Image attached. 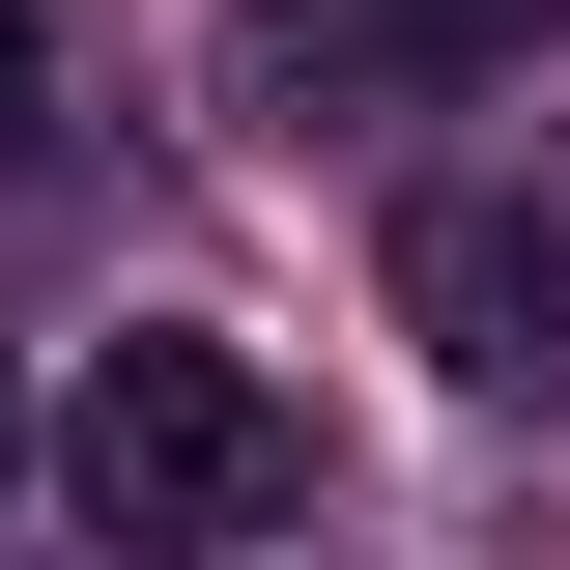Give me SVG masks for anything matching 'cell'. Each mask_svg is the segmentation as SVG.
I'll list each match as a JSON object with an SVG mask.
<instances>
[{
	"label": "cell",
	"instance_id": "obj_5",
	"mask_svg": "<svg viewBox=\"0 0 570 570\" xmlns=\"http://www.w3.org/2000/svg\"><path fill=\"white\" fill-rule=\"evenodd\" d=\"M0 485H29V400H0Z\"/></svg>",
	"mask_w": 570,
	"mask_h": 570
},
{
	"label": "cell",
	"instance_id": "obj_3",
	"mask_svg": "<svg viewBox=\"0 0 570 570\" xmlns=\"http://www.w3.org/2000/svg\"><path fill=\"white\" fill-rule=\"evenodd\" d=\"M570 0H257V86H343V58H513Z\"/></svg>",
	"mask_w": 570,
	"mask_h": 570
},
{
	"label": "cell",
	"instance_id": "obj_2",
	"mask_svg": "<svg viewBox=\"0 0 570 570\" xmlns=\"http://www.w3.org/2000/svg\"><path fill=\"white\" fill-rule=\"evenodd\" d=\"M400 343L456 400H570V200H400Z\"/></svg>",
	"mask_w": 570,
	"mask_h": 570
},
{
	"label": "cell",
	"instance_id": "obj_1",
	"mask_svg": "<svg viewBox=\"0 0 570 570\" xmlns=\"http://www.w3.org/2000/svg\"><path fill=\"white\" fill-rule=\"evenodd\" d=\"M58 513L86 542H257V513H314V428H285L257 343L142 314V343H86V400H58Z\"/></svg>",
	"mask_w": 570,
	"mask_h": 570
},
{
	"label": "cell",
	"instance_id": "obj_4",
	"mask_svg": "<svg viewBox=\"0 0 570 570\" xmlns=\"http://www.w3.org/2000/svg\"><path fill=\"white\" fill-rule=\"evenodd\" d=\"M29 115H58V29H29V0H0V142H29Z\"/></svg>",
	"mask_w": 570,
	"mask_h": 570
}]
</instances>
